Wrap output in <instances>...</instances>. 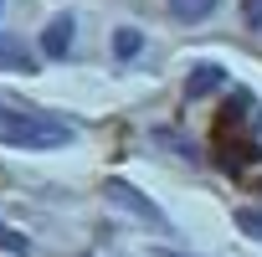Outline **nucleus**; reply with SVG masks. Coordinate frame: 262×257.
<instances>
[{"label": "nucleus", "mask_w": 262, "mask_h": 257, "mask_svg": "<svg viewBox=\"0 0 262 257\" xmlns=\"http://www.w3.org/2000/svg\"><path fill=\"white\" fill-rule=\"evenodd\" d=\"M72 139H77L72 123L0 98V144H6V149H31V155H41V149H67Z\"/></svg>", "instance_id": "nucleus-1"}, {"label": "nucleus", "mask_w": 262, "mask_h": 257, "mask_svg": "<svg viewBox=\"0 0 262 257\" xmlns=\"http://www.w3.org/2000/svg\"><path fill=\"white\" fill-rule=\"evenodd\" d=\"M103 190H108V201H113V206H123V211H134V216H144V221H149L155 231L165 226V211H160L155 201H144L139 190H128V180H103Z\"/></svg>", "instance_id": "nucleus-2"}, {"label": "nucleus", "mask_w": 262, "mask_h": 257, "mask_svg": "<svg viewBox=\"0 0 262 257\" xmlns=\"http://www.w3.org/2000/svg\"><path fill=\"white\" fill-rule=\"evenodd\" d=\"M41 52H47V57H67V52H72V16H57V21L47 26Z\"/></svg>", "instance_id": "nucleus-3"}, {"label": "nucleus", "mask_w": 262, "mask_h": 257, "mask_svg": "<svg viewBox=\"0 0 262 257\" xmlns=\"http://www.w3.org/2000/svg\"><path fill=\"white\" fill-rule=\"evenodd\" d=\"M0 72H36V62H31V52L21 41L0 36Z\"/></svg>", "instance_id": "nucleus-4"}, {"label": "nucleus", "mask_w": 262, "mask_h": 257, "mask_svg": "<svg viewBox=\"0 0 262 257\" xmlns=\"http://www.w3.org/2000/svg\"><path fill=\"white\" fill-rule=\"evenodd\" d=\"M216 6H221V0H170V11H175L180 21H206Z\"/></svg>", "instance_id": "nucleus-5"}, {"label": "nucleus", "mask_w": 262, "mask_h": 257, "mask_svg": "<svg viewBox=\"0 0 262 257\" xmlns=\"http://www.w3.org/2000/svg\"><path fill=\"white\" fill-rule=\"evenodd\" d=\"M0 252H11V257H26V252H31V242H26L21 231H11L6 221H0Z\"/></svg>", "instance_id": "nucleus-6"}, {"label": "nucleus", "mask_w": 262, "mask_h": 257, "mask_svg": "<svg viewBox=\"0 0 262 257\" xmlns=\"http://www.w3.org/2000/svg\"><path fill=\"white\" fill-rule=\"evenodd\" d=\"M211 88H221V67H201V72L190 77V98H201V93H211Z\"/></svg>", "instance_id": "nucleus-7"}, {"label": "nucleus", "mask_w": 262, "mask_h": 257, "mask_svg": "<svg viewBox=\"0 0 262 257\" xmlns=\"http://www.w3.org/2000/svg\"><path fill=\"white\" fill-rule=\"evenodd\" d=\"M139 47H144V36H139V31H118V36H113V52H118L123 62H128V57H134Z\"/></svg>", "instance_id": "nucleus-8"}, {"label": "nucleus", "mask_w": 262, "mask_h": 257, "mask_svg": "<svg viewBox=\"0 0 262 257\" xmlns=\"http://www.w3.org/2000/svg\"><path fill=\"white\" fill-rule=\"evenodd\" d=\"M236 226H242L247 237H257V242H262V211H252V206H242V211H236Z\"/></svg>", "instance_id": "nucleus-9"}, {"label": "nucleus", "mask_w": 262, "mask_h": 257, "mask_svg": "<svg viewBox=\"0 0 262 257\" xmlns=\"http://www.w3.org/2000/svg\"><path fill=\"white\" fill-rule=\"evenodd\" d=\"M242 16H247V26L262 31V0H242Z\"/></svg>", "instance_id": "nucleus-10"}, {"label": "nucleus", "mask_w": 262, "mask_h": 257, "mask_svg": "<svg viewBox=\"0 0 262 257\" xmlns=\"http://www.w3.org/2000/svg\"><path fill=\"white\" fill-rule=\"evenodd\" d=\"M155 257H195V252H155Z\"/></svg>", "instance_id": "nucleus-11"}]
</instances>
